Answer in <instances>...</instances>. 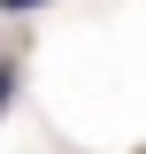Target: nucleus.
Wrapping results in <instances>:
<instances>
[{
	"label": "nucleus",
	"instance_id": "obj_1",
	"mask_svg": "<svg viewBox=\"0 0 146 154\" xmlns=\"http://www.w3.org/2000/svg\"><path fill=\"white\" fill-rule=\"evenodd\" d=\"M31 8H54V0H0V16H31Z\"/></svg>",
	"mask_w": 146,
	"mask_h": 154
},
{
	"label": "nucleus",
	"instance_id": "obj_2",
	"mask_svg": "<svg viewBox=\"0 0 146 154\" xmlns=\"http://www.w3.org/2000/svg\"><path fill=\"white\" fill-rule=\"evenodd\" d=\"M16 100V62H0V108Z\"/></svg>",
	"mask_w": 146,
	"mask_h": 154
}]
</instances>
